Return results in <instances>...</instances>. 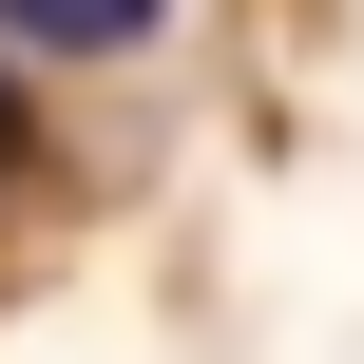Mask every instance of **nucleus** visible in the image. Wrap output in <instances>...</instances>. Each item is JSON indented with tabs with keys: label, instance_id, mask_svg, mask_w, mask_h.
I'll list each match as a JSON object with an SVG mask.
<instances>
[{
	"label": "nucleus",
	"instance_id": "1",
	"mask_svg": "<svg viewBox=\"0 0 364 364\" xmlns=\"http://www.w3.org/2000/svg\"><path fill=\"white\" fill-rule=\"evenodd\" d=\"M173 38V0H0V58H134Z\"/></svg>",
	"mask_w": 364,
	"mask_h": 364
},
{
	"label": "nucleus",
	"instance_id": "2",
	"mask_svg": "<svg viewBox=\"0 0 364 364\" xmlns=\"http://www.w3.org/2000/svg\"><path fill=\"white\" fill-rule=\"evenodd\" d=\"M38 173V115H19V58H0V192Z\"/></svg>",
	"mask_w": 364,
	"mask_h": 364
}]
</instances>
